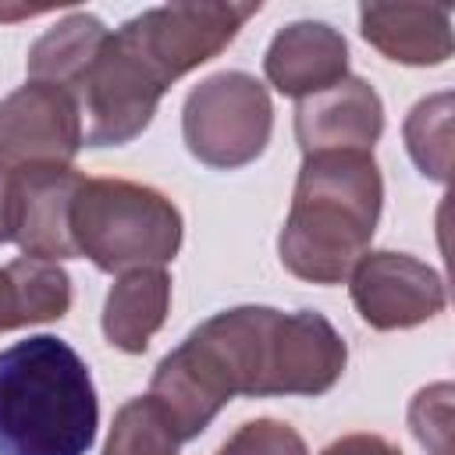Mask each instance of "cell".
I'll return each instance as SVG.
<instances>
[{
	"label": "cell",
	"instance_id": "cell-15",
	"mask_svg": "<svg viewBox=\"0 0 455 455\" xmlns=\"http://www.w3.org/2000/svg\"><path fill=\"white\" fill-rule=\"evenodd\" d=\"M107 25L96 14L75 11L64 21H57L53 28H46L32 50H28V78L32 82H53L71 89L75 78L85 71V64L96 57V50L107 39Z\"/></svg>",
	"mask_w": 455,
	"mask_h": 455
},
{
	"label": "cell",
	"instance_id": "cell-12",
	"mask_svg": "<svg viewBox=\"0 0 455 455\" xmlns=\"http://www.w3.org/2000/svg\"><path fill=\"white\" fill-rule=\"evenodd\" d=\"M359 32L395 64L437 68L451 57V7L444 4H363Z\"/></svg>",
	"mask_w": 455,
	"mask_h": 455
},
{
	"label": "cell",
	"instance_id": "cell-16",
	"mask_svg": "<svg viewBox=\"0 0 455 455\" xmlns=\"http://www.w3.org/2000/svg\"><path fill=\"white\" fill-rule=\"evenodd\" d=\"M181 434L153 395L124 402L110 423L103 455H178Z\"/></svg>",
	"mask_w": 455,
	"mask_h": 455
},
{
	"label": "cell",
	"instance_id": "cell-9",
	"mask_svg": "<svg viewBox=\"0 0 455 455\" xmlns=\"http://www.w3.org/2000/svg\"><path fill=\"white\" fill-rule=\"evenodd\" d=\"M384 132V103L366 78L345 75L323 92L299 100L295 107V139L306 153H370Z\"/></svg>",
	"mask_w": 455,
	"mask_h": 455
},
{
	"label": "cell",
	"instance_id": "cell-8",
	"mask_svg": "<svg viewBox=\"0 0 455 455\" xmlns=\"http://www.w3.org/2000/svg\"><path fill=\"white\" fill-rule=\"evenodd\" d=\"M352 306L373 331H405L444 313V281L409 252H366L348 274Z\"/></svg>",
	"mask_w": 455,
	"mask_h": 455
},
{
	"label": "cell",
	"instance_id": "cell-21",
	"mask_svg": "<svg viewBox=\"0 0 455 455\" xmlns=\"http://www.w3.org/2000/svg\"><path fill=\"white\" fill-rule=\"evenodd\" d=\"M18 231V171L0 164V245L14 242Z\"/></svg>",
	"mask_w": 455,
	"mask_h": 455
},
{
	"label": "cell",
	"instance_id": "cell-10",
	"mask_svg": "<svg viewBox=\"0 0 455 455\" xmlns=\"http://www.w3.org/2000/svg\"><path fill=\"white\" fill-rule=\"evenodd\" d=\"M85 174L75 167H21L18 171V231L14 242L32 259H75L71 203Z\"/></svg>",
	"mask_w": 455,
	"mask_h": 455
},
{
	"label": "cell",
	"instance_id": "cell-7",
	"mask_svg": "<svg viewBox=\"0 0 455 455\" xmlns=\"http://www.w3.org/2000/svg\"><path fill=\"white\" fill-rule=\"evenodd\" d=\"M82 149V114L75 96L53 82H25L0 100V164L71 167Z\"/></svg>",
	"mask_w": 455,
	"mask_h": 455
},
{
	"label": "cell",
	"instance_id": "cell-19",
	"mask_svg": "<svg viewBox=\"0 0 455 455\" xmlns=\"http://www.w3.org/2000/svg\"><path fill=\"white\" fill-rule=\"evenodd\" d=\"M448 419H451V384L448 380L416 391V398L409 402V427L430 455H448Z\"/></svg>",
	"mask_w": 455,
	"mask_h": 455
},
{
	"label": "cell",
	"instance_id": "cell-13",
	"mask_svg": "<svg viewBox=\"0 0 455 455\" xmlns=\"http://www.w3.org/2000/svg\"><path fill=\"white\" fill-rule=\"evenodd\" d=\"M171 309V277L164 267L128 270L114 281L103 302V334L114 348L139 355L149 348V338L164 327Z\"/></svg>",
	"mask_w": 455,
	"mask_h": 455
},
{
	"label": "cell",
	"instance_id": "cell-1",
	"mask_svg": "<svg viewBox=\"0 0 455 455\" xmlns=\"http://www.w3.org/2000/svg\"><path fill=\"white\" fill-rule=\"evenodd\" d=\"M345 363L348 348L323 313L235 306L192 327L156 363L149 395L181 441H192L231 398H316L341 380Z\"/></svg>",
	"mask_w": 455,
	"mask_h": 455
},
{
	"label": "cell",
	"instance_id": "cell-4",
	"mask_svg": "<svg viewBox=\"0 0 455 455\" xmlns=\"http://www.w3.org/2000/svg\"><path fill=\"white\" fill-rule=\"evenodd\" d=\"M100 402L85 359L53 334L0 352V455H85Z\"/></svg>",
	"mask_w": 455,
	"mask_h": 455
},
{
	"label": "cell",
	"instance_id": "cell-3",
	"mask_svg": "<svg viewBox=\"0 0 455 455\" xmlns=\"http://www.w3.org/2000/svg\"><path fill=\"white\" fill-rule=\"evenodd\" d=\"M380 206L384 178L373 153H306L277 235L284 270L313 284H341L370 252Z\"/></svg>",
	"mask_w": 455,
	"mask_h": 455
},
{
	"label": "cell",
	"instance_id": "cell-6",
	"mask_svg": "<svg viewBox=\"0 0 455 455\" xmlns=\"http://www.w3.org/2000/svg\"><path fill=\"white\" fill-rule=\"evenodd\" d=\"M274 132V103L249 71H217L203 78L181 107L188 153L217 171H235L263 156Z\"/></svg>",
	"mask_w": 455,
	"mask_h": 455
},
{
	"label": "cell",
	"instance_id": "cell-18",
	"mask_svg": "<svg viewBox=\"0 0 455 455\" xmlns=\"http://www.w3.org/2000/svg\"><path fill=\"white\" fill-rule=\"evenodd\" d=\"M213 455H309V451L295 427L263 416L242 423Z\"/></svg>",
	"mask_w": 455,
	"mask_h": 455
},
{
	"label": "cell",
	"instance_id": "cell-20",
	"mask_svg": "<svg viewBox=\"0 0 455 455\" xmlns=\"http://www.w3.org/2000/svg\"><path fill=\"white\" fill-rule=\"evenodd\" d=\"M320 455H402V451L380 434H345L331 441Z\"/></svg>",
	"mask_w": 455,
	"mask_h": 455
},
{
	"label": "cell",
	"instance_id": "cell-17",
	"mask_svg": "<svg viewBox=\"0 0 455 455\" xmlns=\"http://www.w3.org/2000/svg\"><path fill=\"white\" fill-rule=\"evenodd\" d=\"M405 149L419 174L448 181L451 171V92H434L419 100L405 117Z\"/></svg>",
	"mask_w": 455,
	"mask_h": 455
},
{
	"label": "cell",
	"instance_id": "cell-11",
	"mask_svg": "<svg viewBox=\"0 0 455 455\" xmlns=\"http://www.w3.org/2000/svg\"><path fill=\"white\" fill-rule=\"evenodd\" d=\"M263 71L277 92L306 100L348 75V43L327 21H291L270 39Z\"/></svg>",
	"mask_w": 455,
	"mask_h": 455
},
{
	"label": "cell",
	"instance_id": "cell-2",
	"mask_svg": "<svg viewBox=\"0 0 455 455\" xmlns=\"http://www.w3.org/2000/svg\"><path fill=\"white\" fill-rule=\"evenodd\" d=\"M256 4H164L107 32L96 57L68 89L82 114V146H124L139 139L164 96L181 75L213 60Z\"/></svg>",
	"mask_w": 455,
	"mask_h": 455
},
{
	"label": "cell",
	"instance_id": "cell-14",
	"mask_svg": "<svg viewBox=\"0 0 455 455\" xmlns=\"http://www.w3.org/2000/svg\"><path fill=\"white\" fill-rule=\"evenodd\" d=\"M71 309V277L46 259H11L0 267V334L14 327L50 323Z\"/></svg>",
	"mask_w": 455,
	"mask_h": 455
},
{
	"label": "cell",
	"instance_id": "cell-5",
	"mask_svg": "<svg viewBox=\"0 0 455 455\" xmlns=\"http://www.w3.org/2000/svg\"><path fill=\"white\" fill-rule=\"evenodd\" d=\"M71 245L103 274L164 267L181 249V213L153 185L82 178L71 203Z\"/></svg>",
	"mask_w": 455,
	"mask_h": 455
}]
</instances>
